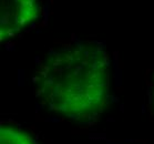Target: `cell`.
<instances>
[{
  "label": "cell",
  "instance_id": "6da1fadb",
  "mask_svg": "<svg viewBox=\"0 0 154 144\" xmlns=\"http://www.w3.org/2000/svg\"><path fill=\"white\" fill-rule=\"evenodd\" d=\"M33 84L37 98L50 111L77 121L91 119L108 99V53L93 41H71L45 57Z\"/></svg>",
  "mask_w": 154,
  "mask_h": 144
},
{
  "label": "cell",
  "instance_id": "7a4b0ae2",
  "mask_svg": "<svg viewBox=\"0 0 154 144\" xmlns=\"http://www.w3.org/2000/svg\"><path fill=\"white\" fill-rule=\"evenodd\" d=\"M37 0H0V40L14 38L38 18Z\"/></svg>",
  "mask_w": 154,
  "mask_h": 144
},
{
  "label": "cell",
  "instance_id": "3957f363",
  "mask_svg": "<svg viewBox=\"0 0 154 144\" xmlns=\"http://www.w3.org/2000/svg\"><path fill=\"white\" fill-rule=\"evenodd\" d=\"M0 144H37V142L19 127L5 123L0 127Z\"/></svg>",
  "mask_w": 154,
  "mask_h": 144
},
{
  "label": "cell",
  "instance_id": "277c9868",
  "mask_svg": "<svg viewBox=\"0 0 154 144\" xmlns=\"http://www.w3.org/2000/svg\"><path fill=\"white\" fill-rule=\"evenodd\" d=\"M153 100H154V89H153Z\"/></svg>",
  "mask_w": 154,
  "mask_h": 144
}]
</instances>
